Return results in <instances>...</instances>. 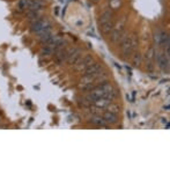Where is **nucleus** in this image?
<instances>
[{"label": "nucleus", "mask_w": 170, "mask_h": 170, "mask_svg": "<svg viewBox=\"0 0 170 170\" xmlns=\"http://www.w3.org/2000/svg\"><path fill=\"white\" fill-rule=\"evenodd\" d=\"M119 44H121V52H123L124 57H125V58L130 57V56L133 55L134 51L137 50V46H138L137 35L133 34L131 36H126Z\"/></svg>", "instance_id": "f257e3e1"}, {"label": "nucleus", "mask_w": 170, "mask_h": 170, "mask_svg": "<svg viewBox=\"0 0 170 170\" xmlns=\"http://www.w3.org/2000/svg\"><path fill=\"white\" fill-rule=\"evenodd\" d=\"M30 31L39 36V35H42V34L52 31V24H51L46 19L41 17L37 21L30 23Z\"/></svg>", "instance_id": "f03ea898"}, {"label": "nucleus", "mask_w": 170, "mask_h": 170, "mask_svg": "<svg viewBox=\"0 0 170 170\" xmlns=\"http://www.w3.org/2000/svg\"><path fill=\"white\" fill-rule=\"evenodd\" d=\"M155 58L157 61V65L163 72H169V57H167L162 52H155Z\"/></svg>", "instance_id": "7ed1b4c3"}, {"label": "nucleus", "mask_w": 170, "mask_h": 170, "mask_svg": "<svg viewBox=\"0 0 170 170\" xmlns=\"http://www.w3.org/2000/svg\"><path fill=\"white\" fill-rule=\"evenodd\" d=\"M94 63V58L92 55H87L85 56L82 59L80 58L79 61H78L77 64H75V70L77 71H83V70H86L88 66H90L92 64Z\"/></svg>", "instance_id": "20e7f679"}, {"label": "nucleus", "mask_w": 170, "mask_h": 170, "mask_svg": "<svg viewBox=\"0 0 170 170\" xmlns=\"http://www.w3.org/2000/svg\"><path fill=\"white\" fill-rule=\"evenodd\" d=\"M81 56H82V51L80 49H78V48H71V52H70V55L67 57V64H70V65H75L79 59L81 58Z\"/></svg>", "instance_id": "39448f33"}, {"label": "nucleus", "mask_w": 170, "mask_h": 170, "mask_svg": "<svg viewBox=\"0 0 170 170\" xmlns=\"http://www.w3.org/2000/svg\"><path fill=\"white\" fill-rule=\"evenodd\" d=\"M155 41L159 46H162V48H169V36L168 34L163 33V31H160L155 35Z\"/></svg>", "instance_id": "423d86ee"}, {"label": "nucleus", "mask_w": 170, "mask_h": 170, "mask_svg": "<svg viewBox=\"0 0 170 170\" xmlns=\"http://www.w3.org/2000/svg\"><path fill=\"white\" fill-rule=\"evenodd\" d=\"M103 71V66L99 63H93L90 66H88L86 70H83V75H95Z\"/></svg>", "instance_id": "0eeeda50"}, {"label": "nucleus", "mask_w": 170, "mask_h": 170, "mask_svg": "<svg viewBox=\"0 0 170 170\" xmlns=\"http://www.w3.org/2000/svg\"><path fill=\"white\" fill-rule=\"evenodd\" d=\"M70 52H71V48H68V49H61L59 51H57L55 52L53 55H55V59L56 61L58 63V64H64L66 60H67V57L70 55Z\"/></svg>", "instance_id": "6e6552de"}, {"label": "nucleus", "mask_w": 170, "mask_h": 170, "mask_svg": "<svg viewBox=\"0 0 170 170\" xmlns=\"http://www.w3.org/2000/svg\"><path fill=\"white\" fill-rule=\"evenodd\" d=\"M101 116L103 117V119L107 121L108 125H114V124H117V121H118V116H117V114L108 111V110L103 111Z\"/></svg>", "instance_id": "1a4fd4ad"}, {"label": "nucleus", "mask_w": 170, "mask_h": 170, "mask_svg": "<svg viewBox=\"0 0 170 170\" xmlns=\"http://www.w3.org/2000/svg\"><path fill=\"white\" fill-rule=\"evenodd\" d=\"M88 121L90 123V124H93V125H95V126H101V127H107L109 126L108 124H107V121L103 119V117L101 115H94L92 116L89 119H88Z\"/></svg>", "instance_id": "9d476101"}, {"label": "nucleus", "mask_w": 170, "mask_h": 170, "mask_svg": "<svg viewBox=\"0 0 170 170\" xmlns=\"http://www.w3.org/2000/svg\"><path fill=\"white\" fill-rule=\"evenodd\" d=\"M111 20H114V13H112V11L108 9V11L103 12V13L99 15V26H102V24H104L105 22H109V21H111Z\"/></svg>", "instance_id": "9b49d317"}, {"label": "nucleus", "mask_w": 170, "mask_h": 170, "mask_svg": "<svg viewBox=\"0 0 170 170\" xmlns=\"http://www.w3.org/2000/svg\"><path fill=\"white\" fill-rule=\"evenodd\" d=\"M44 6H45L44 0H30V5H29L28 11H42Z\"/></svg>", "instance_id": "f8f14e48"}, {"label": "nucleus", "mask_w": 170, "mask_h": 170, "mask_svg": "<svg viewBox=\"0 0 170 170\" xmlns=\"http://www.w3.org/2000/svg\"><path fill=\"white\" fill-rule=\"evenodd\" d=\"M114 27H115V22H114V20H111V21L105 22L104 24L99 26V29H101L102 34H104V35H108V34L111 33V30L114 29Z\"/></svg>", "instance_id": "ddd939ff"}, {"label": "nucleus", "mask_w": 170, "mask_h": 170, "mask_svg": "<svg viewBox=\"0 0 170 170\" xmlns=\"http://www.w3.org/2000/svg\"><path fill=\"white\" fill-rule=\"evenodd\" d=\"M30 5V0H19L17 1V11L19 12H27Z\"/></svg>", "instance_id": "4468645a"}, {"label": "nucleus", "mask_w": 170, "mask_h": 170, "mask_svg": "<svg viewBox=\"0 0 170 170\" xmlns=\"http://www.w3.org/2000/svg\"><path fill=\"white\" fill-rule=\"evenodd\" d=\"M141 63H143V56L139 52H136L132 57V64L134 67H138V66L141 65Z\"/></svg>", "instance_id": "2eb2a0df"}, {"label": "nucleus", "mask_w": 170, "mask_h": 170, "mask_svg": "<svg viewBox=\"0 0 170 170\" xmlns=\"http://www.w3.org/2000/svg\"><path fill=\"white\" fill-rule=\"evenodd\" d=\"M53 49L50 46V45H43V48L41 50V55L44 56V57H49V56L53 55Z\"/></svg>", "instance_id": "dca6fc26"}, {"label": "nucleus", "mask_w": 170, "mask_h": 170, "mask_svg": "<svg viewBox=\"0 0 170 170\" xmlns=\"http://www.w3.org/2000/svg\"><path fill=\"white\" fill-rule=\"evenodd\" d=\"M105 110L111 111V112H115V114H118V112L121 111V105L117 104V103H114V102H111V103L108 105V108H107Z\"/></svg>", "instance_id": "f3484780"}, {"label": "nucleus", "mask_w": 170, "mask_h": 170, "mask_svg": "<svg viewBox=\"0 0 170 170\" xmlns=\"http://www.w3.org/2000/svg\"><path fill=\"white\" fill-rule=\"evenodd\" d=\"M155 49L154 48H150V49L147 51V53H146V60L147 61H153L155 59Z\"/></svg>", "instance_id": "a211bd4d"}, {"label": "nucleus", "mask_w": 170, "mask_h": 170, "mask_svg": "<svg viewBox=\"0 0 170 170\" xmlns=\"http://www.w3.org/2000/svg\"><path fill=\"white\" fill-rule=\"evenodd\" d=\"M121 6V0H110V7L112 9H118Z\"/></svg>", "instance_id": "6ab92c4d"}, {"label": "nucleus", "mask_w": 170, "mask_h": 170, "mask_svg": "<svg viewBox=\"0 0 170 170\" xmlns=\"http://www.w3.org/2000/svg\"><path fill=\"white\" fill-rule=\"evenodd\" d=\"M146 68H147V71L148 72H153L154 71L153 61H147V64H146Z\"/></svg>", "instance_id": "aec40b11"}, {"label": "nucleus", "mask_w": 170, "mask_h": 170, "mask_svg": "<svg viewBox=\"0 0 170 170\" xmlns=\"http://www.w3.org/2000/svg\"><path fill=\"white\" fill-rule=\"evenodd\" d=\"M92 1H94V2H96V1H99V0H92Z\"/></svg>", "instance_id": "412c9836"}]
</instances>
